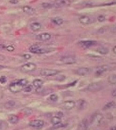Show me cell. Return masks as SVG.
Here are the masks:
<instances>
[{
  "label": "cell",
  "instance_id": "6da1fadb",
  "mask_svg": "<svg viewBox=\"0 0 116 130\" xmlns=\"http://www.w3.org/2000/svg\"><path fill=\"white\" fill-rule=\"evenodd\" d=\"M28 80L26 79H20L12 82L9 85L10 91L13 93H17L20 92L28 84Z\"/></svg>",
  "mask_w": 116,
  "mask_h": 130
},
{
  "label": "cell",
  "instance_id": "7a4b0ae2",
  "mask_svg": "<svg viewBox=\"0 0 116 130\" xmlns=\"http://www.w3.org/2000/svg\"><path fill=\"white\" fill-rule=\"evenodd\" d=\"M30 51L34 54H44L48 53L50 50L48 48H41L38 45H33L32 46L29 48Z\"/></svg>",
  "mask_w": 116,
  "mask_h": 130
},
{
  "label": "cell",
  "instance_id": "3957f363",
  "mask_svg": "<svg viewBox=\"0 0 116 130\" xmlns=\"http://www.w3.org/2000/svg\"><path fill=\"white\" fill-rule=\"evenodd\" d=\"M103 119V115L100 113L93 114L91 117V123L94 126H97L100 125Z\"/></svg>",
  "mask_w": 116,
  "mask_h": 130
},
{
  "label": "cell",
  "instance_id": "277c9868",
  "mask_svg": "<svg viewBox=\"0 0 116 130\" xmlns=\"http://www.w3.org/2000/svg\"><path fill=\"white\" fill-rule=\"evenodd\" d=\"M60 71L57 70L51 69H44L42 70L40 72V74L43 76H52L58 74Z\"/></svg>",
  "mask_w": 116,
  "mask_h": 130
},
{
  "label": "cell",
  "instance_id": "5b68a950",
  "mask_svg": "<svg viewBox=\"0 0 116 130\" xmlns=\"http://www.w3.org/2000/svg\"><path fill=\"white\" fill-rule=\"evenodd\" d=\"M36 68V64L32 63H28L23 65L21 67V70L23 72H28L35 71Z\"/></svg>",
  "mask_w": 116,
  "mask_h": 130
},
{
  "label": "cell",
  "instance_id": "8992f818",
  "mask_svg": "<svg viewBox=\"0 0 116 130\" xmlns=\"http://www.w3.org/2000/svg\"><path fill=\"white\" fill-rule=\"evenodd\" d=\"M102 85L99 82H95L90 84L87 86V90L90 92H97L102 88Z\"/></svg>",
  "mask_w": 116,
  "mask_h": 130
},
{
  "label": "cell",
  "instance_id": "52a82bcc",
  "mask_svg": "<svg viewBox=\"0 0 116 130\" xmlns=\"http://www.w3.org/2000/svg\"><path fill=\"white\" fill-rule=\"evenodd\" d=\"M71 4L70 0H55L53 7L61 8L69 6Z\"/></svg>",
  "mask_w": 116,
  "mask_h": 130
},
{
  "label": "cell",
  "instance_id": "ba28073f",
  "mask_svg": "<svg viewBox=\"0 0 116 130\" xmlns=\"http://www.w3.org/2000/svg\"><path fill=\"white\" fill-rule=\"evenodd\" d=\"M44 124V122L43 120L40 119L33 120L30 121L29 123V125L32 127L41 128L42 127Z\"/></svg>",
  "mask_w": 116,
  "mask_h": 130
},
{
  "label": "cell",
  "instance_id": "9c48e42d",
  "mask_svg": "<svg viewBox=\"0 0 116 130\" xmlns=\"http://www.w3.org/2000/svg\"><path fill=\"white\" fill-rule=\"evenodd\" d=\"M80 45L84 48H89L92 47L97 44L96 41H84L79 42Z\"/></svg>",
  "mask_w": 116,
  "mask_h": 130
},
{
  "label": "cell",
  "instance_id": "30bf717a",
  "mask_svg": "<svg viewBox=\"0 0 116 130\" xmlns=\"http://www.w3.org/2000/svg\"><path fill=\"white\" fill-rule=\"evenodd\" d=\"M51 38V35L49 33H43L36 36V39L40 41H45L49 40Z\"/></svg>",
  "mask_w": 116,
  "mask_h": 130
},
{
  "label": "cell",
  "instance_id": "8fae6325",
  "mask_svg": "<svg viewBox=\"0 0 116 130\" xmlns=\"http://www.w3.org/2000/svg\"><path fill=\"white\" fill-rule=\"evenodd\" d=\"M61 61L66 64H73L76 62V59L72 56H64L61 58Z\"/></svg>",
  "mask_w": 116,
  "mask_h": 130
},
{
  "label": "cell",
  "instance_id": "7c38bea8",
  "mask_svg": "<svg viewBox=\"0 0 116 130\" xmlns=\"http://www.w3.org/2000/svg\"><path fill=\"white\" fill-rule=\"evenodd\" d=\"M76 106V103L73 100L65 101L63 104V108L66 110H70Z\"/></svg>",
  "mask_w": 116,
  "mask_h": 130
},
{
  "label": "cell",
  "instance_id": "4fadbf2b",
  "mask_svg": "<svg viewBox=\"0 0 116 130\" xmlns=\"http://www.w3.org/2000/svg\"><path fill=\"white\" fill-rule=\"evenodd\" d=\"M88 128V122L86 119H84L81 121L78 124V129L79 130H87Z\"/></svg>",
  "mask_w": 116,
  "mask_h": 130
},
{
  "label": "cell",
  "instance_id": "5bb4252c",
  "mask_svg": "<svg viewBox=\"0 0 116 130\" xmlns=\"http://www.w3.org/2000/svg\"><path fill=\"white\" fill-rule=\"evenodd\" d=\"M89 72V69L86 67L79 68L76 71V73L80 76H85Z\"/></svg>",
  "mask_w": 116,
  "mask_h": 130
},
{
  "label": "cell",
  "instance_id": "9a60e30c",
  "mask_svg": "<svg viewBox=\"0 0 116 130\" xmlns=\"http://www.w3.org/2000/svg\"><path fill=\"white\" fill-rule=\"evenodd\" d=\"M87 106V103L83 99H80L77 101V107L80 110L84 109Z\"/></svg>",
  "mask_w": 116,
  "mask_h": 130
},
{
  "label": "cell",
  "instance_id": "2e32d148",
  "mask_svg": "<svg viewBox=\"0 0 116 130\" xmlns=\"http://www.w3.org/2000/svg\"><path fill=\"white\" fill-rule=\"evenodd\" d=\"M108 68L107 66H102L98 67L95 71V74L97 76H100L103 74L105 71H107Z\"/></svg>",
  "mask_w": 116,
  "mask_h": 130
},
{
  "label": "cell",
  "instance_id": "e0dca14e",
  "mask_svg": "<svg viewBox=\"0 0 116 130\" xmlns=\"http://www.w3.org/2000/svg\"><path fill=\"white\" fill-rule=\"evenodd\" d=\"M41 25L38 22H34L30 25V28L33 31L37 32L41 28Z\"/></svg>",
  "mask_w": 116,
  "mask_h": 130
},
{
  "label": "cell",
  "instance_id": "ac0fdd59",
  "mask_svg": "<svg viewBox=\"0 0 116 130\" xmlns=\"http://www.w3.org/2000/svg\"><path fill=\"white\" fill-rule=\"evenodd\" d=\"M23 11L25 13L29 15H33L35 12V10L34 8L28 6H24Z\"/></svg>",
  "mask_w": 116,
  "mask_h": 130
},
{
  "label": "cell",
  "instance_id": "d6986e66",
  "mask_svg": "<svg viewBox=\"0 0 116 130\" xmlns=\"http://www.w3.org/2000/svg\"><path fill=\"white\" fill-rule=\"evenodd\" d=\"M79 21L83 25H87L90 22V19L88 16H83L80 18Z\"/></svg>",
  "mask_w": 116,
  "mask_h": 130
},
{
  "label": "cell",
  "instance_id": "ffe728a7",
  "mask_svg": "<svg viewBox=\"0 0 116 130\" xmlns=\"http://www.w3.org/2000/svg\"><path fill=\"white\" fill-rule=\"evenodd\" d=\"M63 19L60 17H55L52 19V22L57 26H60L63 23Z\"/></svg>",
  "mask_w": 116,
  "mask_h": 130
},
{
  "label": "cell",
  "instance_id": "44dd1931",
  "mask_svg": "<svg viewBox=\"0 0 116 130\" xmlns=\"http://www.w3.org/2000/svg\"><path fill=\"white\" fill-rule=\"evenodd\" d=\"M43 81L40 79H36L33 82V85L36 88H39L42 87V85H43Z\"/></svg>",
  "mask_w": 116,
  "mask_h": 130
},
{
  "label": "cell",
  "instance_id": "7402d4cb",
  "mask_svg": "<svg viewBox=\"0 0 116 130\" xmlns=\"http://www.w3.org/2000/svg\"><path fill=\"white\" fill-rule=\"evenodd\" d=\"M116 105L115 102L114 101H111L108 102L103 107V110H108L114 108Z\"/></svg>",
  "mask_w": 116,
  "mask_h": 130
},
{
  "label": "cell",
  "instance_id": "603a6c76",
  "mask_svg": "<svg viewBox=\"0 0 116 130\" xmlns=\"http://www.w3.org/2000/svg\"><path fill=\"white\" fill-rule=\"evenodd\" d=\"M61 122V119L58 116H55L52 118L51 123L52 124L55 125L60 123Z\"/></svg>",
  "mask_w": 116,
  "mask_h": 130
},
{
  "label": "cell",
  "instance_id": "cb8c5ba5",
  "mask_svg": "<svg viewBox=\"0 0 116 130\" xmlns=\"http://www.w3.org/2000/svg\"><path fill=\"white\" fill-rule=\"evenodd\" d=\"M9 121L12 124H16L19 122V118L16 115H12L9 117Z\"/></svg>",
  "mask_w": 116,
  "mask_h": 130
},
{
  "label": "cell",
  "instance_id": "d4e9b609",
  "mask_svg": "<svg viewBox=\"0 0 116 130\" xmlns=\"http://www.w3.org/2000/svg\"><path fill=\"white\" fill-rule=\"evenodd\" d=\"M108 49L105 47H100L98 49V52L102 55H106L108 53Z\"/></svg>",
  "mask_w": 116,
  "mask_h": 130
},
{
  "label": "cell",
  "instance_id": "484cf974",
  "mask_svg": "<svg viewBox=\"0 0 116 130\" xmlns=\"http://www.w3.org/2000/svg\"><path fill=\"white\" fill-rule=\"evenodd\" d=\"M108 82L112 85H115L116 83V75H113L109 77L108 78Z\"/></svg>",
  "mask_w": 116,
  "mask_h": 130
},
{
  "label": "cell",
  "instance_id": "4316f807",
  "mask_svg": "<svg viewBox=\"0 0 116 130\" xmlns=\"http://www.w3.org/2000/svg\"><path fill=\"white\" fill-rule=\"evenodd\" d=\"M42 6L44 9H50L53 7V4L48 3H44L42 4Z\"/></svg>",
  "mask_w": 116,
  "mask_h": 130
},
{
  "label": "cell",
  "instance_id": "83f0119b",
  "mask_svg": "<svg viewBox=\"0 0 116 130\" xmlns=\"http://www.w3.org/2000/svg\"><path fill=\"white\" fill-rule=\"evenodd\" d=\"M33 89V87L32 85H28L27 86L25 87L24 88V92L26 93H29L31 92Z\"/></svg>",
  "mask_w": 116,
  "mask_h": 130
},
{
  "label": "cell",
  "instance_id": "f1b7e54d",
  "mask_svg": "<svg viewBox=\"0 0 116 130\" xmlns=\"http://www.w3.org/2000/svg\"><path fill=\"white\" fill-rule=\"evenodd\" d=\"M58 96L56 94H52L50 96V100L52 101H57L58 100Z\"/></svg>",
  "mask_w": 116,
  "mask_h": 130
},
{
  "label": "cell",
  "instance_id": "f546056e",
  "mask_svg": "<svg viewBox=\"0 0 116 130\" xmlns=\"http://www.w3.org/2000/svg\"><path fill=\"white\" fill-rule=\"evenodd\" d=\"M15 104V103L14 101L10 100L7 102V103L6 104V107L7 108H12L13 106H14Z\"/></svg>",
  "mask_w": 116,
  "mask_h": 130
},
{
  "label": "cell",
  "instance_id": "4dcf8cb0",
  "mask_svg": "<svg viewBox=\"0 0 116 130\" xmlns=\"http://www.w3.org/2000/svg\"><path fill=\"white\" fill-rule=\"evenodd\" d=\"M106 20L105 17L103 15H100L98 17V20L100 22H103L105 21Z\"/></svg>",
  "mask_w": 116,
  "mask_h": 130
},
{
  "label": "cell",
  "instance_id": "1f68e13d",
  "mask_svg": "<svg viewBox=\"0 0 116 130\" xmlns=\"http://www.w3.org/2000/svg\"><path fill=\"white\" fill-rule=\"evenodd\" d=\"M7 81V78L5 76H2L0 78V83L2 84H4L5 83H6V82Z\"/></svg>",
  "mask_w": 116,
  "mask_h": 130
},
{
  "label": "cell",
  "instance_id": "d6a6232c",
  "mask_svg": "<svg viewBox=\"0 0 116 130\" xmlns=\"http://www.w3.org/2000/svg\"><path fill=\"white\" fill-rule=\"evenodd\" d=\"M65 76H63V75H61V76H59L58 77H57V80L58 81H63L65 79Z\"/></svg>",
  "mask_w": 116,
  "mask_h": 130
},
{
  "label": "cell",
  "instance_id": "836d02e7",
  "mask_svg": "<svg viewBox=\"0 0 116 130\" xmlns=\"http://www.w3.org/2000/svg\"><path fill=\"white\" fill-rule=\"evenodd\" d=\"M65 125H64V124L63 123H59L58 124H55V125H53V127L55 129H57V128H61V127H64Z\"/></svg>",
  "mask_w": 116,
  "mask_h": 130
},
{
  "label": "cell",
  "instance_id": "e575fe53",
  "mask_svg": "<svg viewBox=\"0 0 116 130\" xmlns=\"http://www.w3.org/2000/svg\"><path fill=\"white\" fill-rule=\"evenodd\" d=\"M6 49L9 52H12L14 50V48L12 46H9L6 48Z\"/></svg>",
  "mask_w": 116,
  "mask_h": 130
},
{
  "label": "cell",
  "instance_id": "d590c367",
  "mask_svg": "<svg viewBox=\"0 0 116 130\" xmlns=\"http://www.w3.org/2000/svg\"><path fill=\"white\" fill-rule=\"evenodd\" d=\"M23 57L25 59H29L31 57V55H29V54H25L24 55H23Z\"/></svg>",
  "mask_w": 116,
  "mask_h": 130
},
{
  "label": "cell",
  "instance_id": "8d00e7d4",
  "mask_svg": "<svg viewBox=\"0 0 116 130\" xmlns=\"http://www.w3.org/2000/svg\"><path fill=\"white\" fill-rule=\"evenodd\" d=\"M10 2L12 4H17L19 3V1H18V0H10Z\"/></svg>",
  "mask_w": 116,
  "mask_h": 130
},
{
  "label": "cell",
  "instance_id": "74e56055",
  "mask_svg": "<svg viewBox=\"0 0 116 130\" xmlns=\"http://www.w3.org/2000/svg\"><path fill=\"white\" fill-rule=\"evenodd\" d=\"M112 95L114 97H116V90L114 89L113 90L112 92Z\"/></svg>",
  "mask_w": 116,
  "mask_h": 130
},
{
  "label": "cell",
  "instance_id": "f35d334b",
  "mask_svg": "<svg viewBox=\"0 0 116 130\" xmlns=\"http://www.w3.org/2000/svg\"><path fill=\"white\" fill-rule=\"evenodd\" d=\"M58 116L60 117L63 116V113L62 112H59L58 113Z\"/></svg>",
  "mask_w": 116,
  "mask_h": 130
},
{
  "label": "cell",
  "instance_id": "ab89813d",
  "mask_svg": "<svg viewBox=\"0 0 116 130\" xmlns=\"http://www.w3.org/2000/svg\"><path fill=\"white\" fill-rule=\"evenodd\" d=\"M113 51L115 54H116V46H115L114 47V48H113Z\"/></svg>",
  "mask_w": 116,
  "mask_h": 130
},
{
  "label": "cell",
  "instance_id": "60d3db41",
  "mask_svg": "<svg viewBox=\"0 0 116 130\" xmlns=\"http://www.w3.org/2000/svg\"><path fill=\"white\" fill-rule=\"evenodd\" d=\"M116 126H113V127H112L110 128V130H116Z\"/></svg>",
  "mask_w": 116,
  "mask_h": 130
},
{
  "label": "cell",
  "instance_id": "b9f144b4",
  "mask_svg": "<svg viewBox=\"0 0 116 130\" xmlns=\"http://www.w3.org/2000/svg\"><path fill=\"white\" fill-rule=\"evenodd\" d=\"M3 128V124L1 123H0V129H2Z\"/></svg>",
  "mask_w": 116,
  "mask_h": 130
},
{
  "label": "cell",
  "instance_id": "7bdbcfd3",
  "mask_svg": "<svg viewBox=\"0 0 116 130\" xmlns=\"http://www.w3.org/2000/svg\"><path fill=\"white\" fill-rule=\"evenodd\" d=\"M4 66H2V65H0V70H1V69H4Z\"/></svg>",
  "mask_w": 116,
  "mask_h": 130
}]
</instances>
